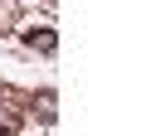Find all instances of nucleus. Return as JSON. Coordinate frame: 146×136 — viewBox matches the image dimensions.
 I'll return each instance as SVG.
<instances>
[{
  "label": "nucleus",
  "instance_id": "1",
  "mask_svg": "<svg viewBox=\"0 0 146 136\" xmlns=\"http://www.w3.org/2000/svg\"><path fill=\"white\" fill-rule=\"evenodd\" d=\"M29 44H34V49H44V53H54V44H58V39H54V29H29Z\"/></svg>",
  "mask_w": 146,
  "mask_h": 136
}]
</instances>
